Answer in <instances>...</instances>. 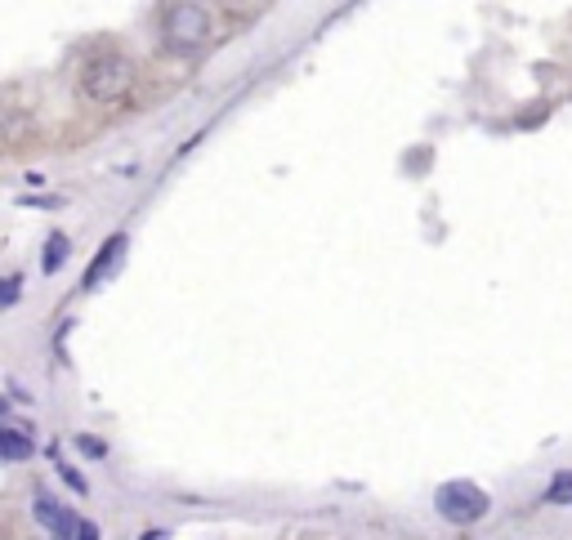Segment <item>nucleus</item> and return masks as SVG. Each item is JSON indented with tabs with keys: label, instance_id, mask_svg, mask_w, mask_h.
Returning <instances> with one entry per match:
<instances>
[{
	"label": "nucleus",
	"instance_id": "1",
	"mask_svg": "<svg viewBox=\"0 0 572 540\" xmlns=\"http://www.w3.org/2000/svg\"><path fill=\"white\" fill-rule=\"evenodd\" d=\"M135 85V63L126 54H94L81 72V94L94 103H117Z\"/></svg>",
	"mask_w": 572,
	"mask_h": 540
},
{
	"label": "nucleus",
	"instance_id": "2",
	"mask_svg": "<svg viewBox=\"0 0 572 540\" xmlns=\"http://www.w3.org/2000/svg\"><path fill=\"white\" fill-rule=\"evenodd\" d=\"M488 491L474 487V482L456 478V482H443V487L434 491V509L447 518V523H479L483 514H488Z\"/></svg>",
	"mask_w": 572,
	"mask_h": 540
},
{
	"label": "nucleus",
	"instance_id": "3",
	"mask_svg": "<svg viewBox=\"0 0 572 540\" xmlns=\"http://www.w3.org/2000/svg\"><path fill=\"white\" fill-rule=\"evenodd\" d=\"M206 32H211V9L206 5H175L166 14V41L197 45V41H206Z\"/></svg>",
	"mask_w": 572,
	"mask_h": 540
},
{
	"label": "nucleus",
	"instance_id": "4",
	"mask_svg": "<svg viewBox=\"0 0 572 540\" xmlns=\"http://www.w3.org/2000/svg\"><path fill=\"white\" fill-rule=\"evenodd\" d=\"M0 456H5V460H27V456H36L32 433L18 429V420H9V416H5V433H0Z\"/></svg>",
	"mask_w": 572,
	"mask_h": 540
},
{
	"label": "nucleus",
	"instance_id": "5",
	"mask_svg": "<svg viewBox=\"0 0 572 540\" xmlns=\"http://www.w3.org/2000/svg\"><path fill=\"white\" fill-rule=\"evenodd\" d=\"M121 255H126V237L117 233V237L108 241V246L99 250V255H94V268H90V273H85V291H94V286H99L103 277H108L112 268H117V259H121Z\"/></svg>",
	"mask_w": 572,
	"mask_h": 540
},
{
	"label": "nucleus",
	"instance_id": "6",
	"mask_svg": "<svg viewBox=\"0 0 572 540\" xmlns=\"http://www.w3.org/2000/svg\"><path fill=\"white\" fill-rule=\"evenodd\" d=\"M63 259H68V237L54 233L50 241H45V259H41V268H45V273H59Z\"/></svg>",
	"mask_w": 572,
	"mask_h": 540
},
{
	"label": "nucleus",
	"instance_id": "7",
	"mask_svg": "<svg viewBox=\"0 0 572 540\" xmlns=\"http://www.w3.org/2000/svg\"><path fill=\"white\" fill-rule=\"evenodd\" d=\"M546 505H572V469H564V474L550 478V487H546Z\"/></svg>",
	"mask_w": 572,
	"mask_h": 540
},
{
	"label": "nucleus",
	"instance_id": "8",
	"mask_svg": "<svg viewBox=\"0 0 572 540\" xmlns=\"http://www.w3.org/2000/svg\"><path fill=\"white\" fill-rule=\"evenodd\" d=\"M76 447H81L85 456H94V460H103V456H108V447H103V438H94V433H81V438H76Z\"/></svg>",
	"mask_w": 572,
	"mask_h": 540
},
{
	"label": "nucleus",
	"instance_id": "9",
	"mask_svg": "<svg viewBox=\"0 0 572 540\" xmlns=\"http://www.w3.org/2000/svg\"><path fill=\"white\" fill-rule=\"evenodd\" d=\"M18 300V277H5V300L0 304H14Z\"/></svg>",
	"mask_w": 572,
	"mask_h": 540
}]
</instances>
